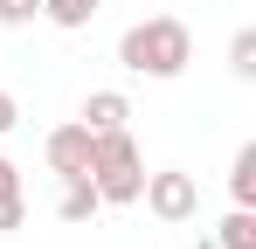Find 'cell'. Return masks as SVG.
<instances>
[{
	"label": "cell",
	"mask_w": 256,
	"mask_h": 249,
	"mask_svg": "<svg viewBox=\"0 0 256 249\" xmlns=\"http://www.w3.org/2000/svg\"><path fill=\"white\" fill-rule=\"evenodd\" d=\"M28 222V194H21V173L14 166H0V236H14Z\"/></svg>",
	"instance_id": "52a82bcc"
},
{
	"label": "cell",
	"mask_w": 256,
	"mask_h": 249,
	"mask_svg": "<svg viewBox=\"0 0 256 249\" xmlns=\"http://www.w3.org/2000/svg\"><path fill=\"white\" fill-rule=\"evenodd\" d=\"M214 249H256V214L250 208H236V214L214 228Z\"/></svg>",
	"instance_id": "8fae6325"
},
{
	"label": "cell",
	"mask_w": 256,
	"mask_h": 249,
	"mask_svg": "<svg viewBox=\"0 0 256 249\" xmlns=\"http://www.w3.org/2000/svg\"><path fill=\"white\" fill-rule=\"evenodd\" d=\"M42 21V0H0V28H28Z\"/></svg>",
	"instance_id": "7c38bea8"
},
{
	"label": "cell",
	"mask_w": 256,
	"mask_h": 249,
	"mask_svg": "<svg viewBox=\"0 0 256 249\" xmlns=\"http://www.w3.org/2000/svg\"><path fill=\"white\" fill-rule=\"evenodd\" d=\"M125 118H132V97H125V90H90L84 111H76V124H84V132H118Z\"/></svg>",
	"instance_id": "5b68a950"
},
{
	"label": "cell",
	"mask_w": 256,
	"mask_h": 249,
	"mask_svg": "<svg viewBox=\"0 0 256 249\" xmlns=\"http://www.w3.org/2000/svg\"><path fill=\"white\" fill-rule=\"evenodd\" d=\"M42 160H48L56 180H62V173H84V166H90V132H84V124H56V132L42 138Z\"/></svg>",
	"instance_id": "277c9868"
},
{
	"label": "cell",
	"mask_w": 256,
	"mask_h": 249,
	"mask_svg": "<svg viewBox=\"0 0 256 249\" xmlns=\"http://www.w3.org/2000/svg\"><path fill=\"white\" fill-rule=\"evenodd\" d=\"M118 62H125L132 76L173 83L187 62H194V35H187L180 14H146V21H132L125 35H118Z\"/></svg>",
	"instance_id": "6da1fadb"
},
{
	"label": "cell",
	"mask_w": 256,
	"mask_h": 249,
	"mask_svg": "<svg viewBox=\"0 0 256 249\" xmlns=\"http://www.w3.org/2000/svg\"><path fill=\"white\" fill-rule=\"evenodd\" d=\"M228 194H236V208H256V146H236V166H228Z\"/></svg>",
	"instance_id": "ba28073f"
},
{
	"label": "cell",
	"mask_w": 256,
	"mask_h": 249,
	"mask_svg": "<svg viewBox=\"0 0 256 249\" xmlns=\"http://www.w3.org/2000/svg\"><path fill=\"white\" fill-rule=\"evenodd\" d=\"M97 187H90V173H62V194H56V214L62 222H97Z\"/></svg>",
	"instance_id": "8992f818"
},
{
	"label": "cell",
	"mask_w": 256,
	"mask_h": 249,
	"mask_svg": "<svg viewBox=\"0 0 256 249\" xmlns=\"http://www.w3.org/2000/svg\"><path fill=\"white\" fill-rule=\"evenodd\" d=\"M228 76L256 83V28H236V35H228Z\"/></svg>",
	"instance_id": "30bf717a"
},
{
	"label": "cell",
	"mask_w": 256,
	"mask_h": 249,
	"mask_svg": "<svg viewBox=\"0 0 256 249\" xmlns=\"http://www.w3.org/2000/svg\"><path fill=\"white\" fill-rule=\"evenodd\" d=\"M90 187H97V201L104 208H132L138 201V187H146V160H138V138H132V124L118 132H90Z\"/></svg>",
	"instance_id": "7a4b0ae2"
},
{
	"label": "cell",
	"mask_w": 256,
	"mask_h": 249,
	"mask_svg": "<svg viewBox=\"0 0 256 249\" xmlns=\"http://www.w3.org/2000/svg\"><path fill=\"white\" fill-rule=\"evenodd\" d=\"M14 124H21V97H14V90H0V138H7Z\"/></svg>",
	"instance_id": "4fadbf2b"
},
{
	"label": "cell",
	"mask_w": 256,
	"mask_h": 249,
	"mask_svg": "<svg viewBox=\"0 0 256 249\" xmlns=\"http://www.w3.org/2000/svg\"><path fill=\"white\" fill-rule=\"evenodd\" d=\"M97 7H104V0H42V21H56V28H70V35H76V28H90V14H97Z\"/></svg>",
	"instance_id": "9c48e42d"
},
{
	"label": "cell",
	"mask_w": 256,
	"mask_h": 249,
	"mask_svg": "<svg viewBox=\"0 0 256 249\" xmlns=\"http://www.w3.org/2000/svg\"><path fill=\"white\" fill-rule=\"evenodd\" d=\"M138 201L152 208L166 228H180V222H194V214H201V187H194V173H180V166H160V173H146Z\"/></svg>",
	"instance_id": "3957f363"
},
{
	"label": "cell",
	"mask_w": 256,
	"mask_h": 249,
	"mask_svg": "<svg viewBox=\"0 0 256 249\" xmlns=\"http://www.w3.org/2000/svg\"><path fill=\"white\" fill-rule=\"evenodd\" d=\"M0 166H7V160H0Z\"/></svg>",
	"instance_id": "5bb4252c"
}]
</instances>
